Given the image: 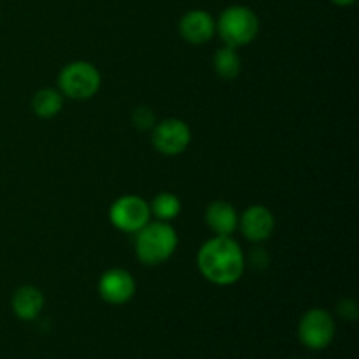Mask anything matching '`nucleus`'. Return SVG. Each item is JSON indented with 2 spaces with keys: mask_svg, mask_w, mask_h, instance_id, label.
<instances>
[{
  "mask_svg": "<svg viewBox=\"0 0 359 359\" xmlns=\"http://www.w3.org/2000/svg\"><path fill=\"white\" fill-rule=\"evenodd\" d=\"M149 207L151 216L156 217L158 221L168 223V221L175 219L179 216V212H181V200L175 195H172V193H158Z\"/></svg>",
  "mask_w": 359,
  "mask_h": 359,
  "instance_id": "15",
  "label": "nucleus"
},
{
  "mask_svg": "<svg viewBox=\"0 0 359 359\" xmlns=\"http://www.w3.org/2000/svg\"><path fill=\"white\" fill-rule=\"evenodd\" d=\"M151 142L158 153L165 156H177L184 153L191 142V130L182 119L168 118L154 123L151 132Z\"/></svg>",
  "mask_w": 359,
  "mask_h": 359,
  "instance_id": "7",
  "label": "nucleus"
},
{
  "mask_svg": "<svg viewBox=\"0 0 359 359\" xmlns=\"http://www.w3.org/2000/svg\"><path fill=\"white\" fill-rule=\"evenodd\" d=\"M242 235L251 242H265L272 237L276 217L265 205H251L238 217Z\"/></svg>",
  "mask_w": 359,
  "mask_h": 359,
  "instance_id": "9",
  "label": "nucleus"
},
{
  "mask_svg": "<svg viewBox=\"0 0 359 359\" xmlns=\"http://www.w3.org/2000/svg\"><path fill=\"white\" fill-rule=\"evenodd\" d=\"M198 270L216 286H231L245 270V256L231 237H212L200 248Z\"/></svg>",
  "mask_w": 359,
  "mask_h": 359,
  "instance_id": "1",
  "label": "nucleus"
},
{
  "mask_svg": "<svg viewBox=\"0 0 359 359\" xmlns=\"http://www.w3.org/2000/svg\"><path fill=\"white\" fill-rule=\"evenodd\" d=\"M137 291L135 279L125 269H111L102 273L98 280L100 298L109 305H125Z\"/></svg>",
  "mask_w": 359,
  "mask_h": 359,
  "instance_id": "8",
  "label": "nucleus"
},
{
  "mask_svg": "<svg viewBox=\"0 0 359 359\" xmlns=\"http://www.w3.org/2000/svg\"><path fill=\"white\" fill-rule=\"evenodd\" d=\"M205 223L217 237H231L238 228V216L235 207L224 200H216L205 210Z\"/></svg>",
  "mask_w": 359,
  "mask_h": 359,
  "instance_id": "11",
  "label": "nucleus"
},
{
  "mask_svg": "<svg viewBox=\"0 0 359 359\" xmlns=\"http://www.w3.org/2000/svg\"><path fill=\"white\" fill-rule=\"evenodd\" d=\"M109 219L125 233H137L151 219V207L137 195H125L116 200L109 210Z\"/></svg>",
  "mask_w": 359,
  "mask_h": 359,
  "instance_id": "6",
  "label": "nucleus"
},
{
  "mask_svg": "<svg viewBox=\"0 0 359 359\" xmlns=\"http://www.w3.org/2000/svg\"><path fill=\"white\" fill-rule=\"evenodd\" d=\"M335 319L325 309H311L298 325V339L307 349L323 351L335 339Z\"/></svg>",
  "mask_w": 359,
  "mask_h": 359,
  "instance_id": "5",
  "label": "nucleus"
},
{
  "mask_svg": "<svg viewBox=\"0 0 359 359\" xmlns=\"http://www.w3.org/2000/svg\"><path fill=\"white\" fill-rule=\"evenodd\" d=\"M102 77L97 67L90 62H72L62 69L58 76L60 93L72 100H88L100 90Z\"/></svg>",
  "mask_w": 359,
  "mask_h": 359,
  "instance_id": "4",
  "label": "nucleus"
},
{
  "mask_svg": "<svg viewBox=\"0 0 359 359\" xmlns=\"http://www.w3.org/2000/svg\"><path fill=\"white\" fill-rule=\"evenodd\" d=\"M14 316L21 321H34L44 309V294L35 286H21L11 298Z\"/></svg>",
  "mask_w": 359,
  "mask_h": 359,
  "instance_id": "12",
  "label": "nucleus"
},
{
  "mask_svg": "<svg viewBox=\"0 0 359 359\" xmlns=\"http://www.w3.org/2000/svg\"><path fill=\"white\" fill-rule=\"evenodd\" d=\"M333 4H335V6H340V7H347V6H353L354 2H356V0H332Z\"/></svg>",
  "mask_w": 359,
  "mask_h": 359,
  "instance_id": "18",
  "label": "nucleus"
},
{
  "mask_svg": "<svg viewBox=\"0 0 359 359\" xmlns=\"http://www.w3.org/2000/svg\"><path fill=\"white\" fill-rule=\"evenodd\" d=\"M63 107V95L60 90H53V88H42L32 98V109L35 114L42 119L55 118Z\"/></svg>",
  "mask_w": 359,
  "mask_h": 359,
  "instance_id": "13",
  "label": "nucleus"
},
{
  "mask_svg": "<svg viewBox=\"0 0 359 359\" xmlns=\"http://www.w3.org/2000/svg\"><path fill=\"white\" fill-rule=\"evenodd\" d=\"M216 32L223 39L224 46L241 48L248 46L258 37L259 18L248 6H230L219 14L216 21Z\"/></svg>",
  "mask_w": 359,
  "mask_h": 359,
  "instance_id": "3",
  "label": "nucleus"
},
{
  "mask_svg": "<svg viewBox=\"0 0 359 359\" xmlns=\"http://www.w3.org/2000/svg\"><path fill=\"white\" fill-rule=\"evenodd\" d=\"M179 244L177 233L165 221L147 223L140 231H137L135 252L140 263L147 266H158L168 262Z\"/></svg>",
  "mask_w": 359,
  "mask_h": 359,
  "instance_id": "2",
  "label": "nucleus"
},
{
  "mask_svg": "<svg viewBox=\"0 0 359 359\" xmlns=\"http://www.w3.org/2000/svg\"><path fill=\"white\" fill-rule=\"evenodd\" d=\"M179 34L189 44H205L216 34V21L207 11H188L179 21Z\"/></svg>",
  "mask_w": 359,
  "mask_h": 359,
  "instance_id": "10",
  "label": "nucleus"
},
{
  "mask_svg": "<svg viewBox=\"0 0 359 359\" xmlns=\"http://www.w3.org/2000/svg\"><path fill=\"white\" fill-rule=\"evenodd\" d=\"M339 314L342 316L344 319H349V321H354L358 318V305L356 302L353 300H342L339 304Z\"/></svg>",
  "mask_w": 359,
  "mask_h": 359,
  "instance_id": "17",
  "label": "nucleus"
},
{
  "mask_svg": "<svg viewBox=\"0 0 359 359\" xmlns=\"http://www.w3.org/2000/svg\"><path fill=\"white\" fill-rule=\"evenodd\" d=\"M154 123H156V116L151 109L147 107H139L133 112V125L140 130H149L153 128Z\"/></svg>",
  "mask_w": 359,
  "mask_h": 359,
  "instance_id": "16",
  "label": "nucleus"
},
{
  "mask_svg": "<svg viewBox=\"0 0 359 359\" xmlns=\"http://www.w3.org/2000/svg\"><path fill=\"white\" fill-rule=\"evenodd\" d=\"M241 69L242 62L237 49L230 48V46L217 49L216 55H214V70H216L221 79L233 81L241 74Z\"/></svg>",
  "mask_w": 359,
  "mask_h": 359,
  "instance_id": "14",
  "label": "nucleus"
}]
</instances>
